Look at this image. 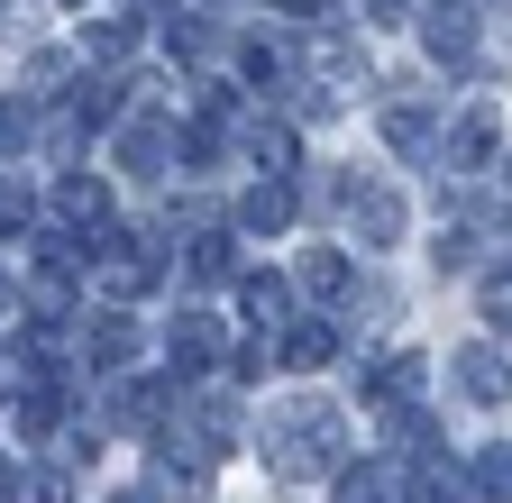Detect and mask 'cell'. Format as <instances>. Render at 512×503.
<instances>
[{"label":"cell","instance_id":"obj_1","mask_svg":"<svg viewBox=\"0 0 512 503\" xmlns=\"http://www.w3.org/2000/svg\"><path fill=\"white\" fill-rule=\"evenodd\" d=\"M266 449H275V467H284V476H311V467H330V458H339V412L302 394V403L275 421V439H266Z\"/></svg>","mask_w":512,"mask_h":503},{"label":"cell","instance_id":"obj_2","mask_svg":"<svg viewBox=\"0 0 512 503\" xmlns=\"http://www.w3.org/2000/svg\"><path fill=\"white\" fill-rule=\"evenodd\" d=\"M348 202H357V229L394 247L403 238V193H384V183H348Z\"/></svg>","mask_w":512,"mask_h":503},{"label":"cell","instance_id":"obj_3","mask_svg":"<svg viewBox=\"0 0 512 503\" xmlns=\"http://www.w3.org/2000/svg\"><path fill=\"white\" fill-rule=\"evenodd\" d=\"M55 211H64V220H83V229H110V183H92V174H64Z\"/></svg>","mask_w":512,"mask_h":503},{"label":"cell","instance_id":"obj_4","mask_svg":"<svg viewBox=\"0 0 512 503\" xmlns=\"http://www.w3.org/2000/svg\"><path fill=\"white\" fill-rule=\"evenodd\" d=\"M119 156H128V174H165V156H174V129H165V119H138V129L119 138Z\"/></svg>","mask_w":512,"mask_h":503},{"label":"cell","instance_id":"obj_5","mask_svg":"<svg viewBox=\"0 0 512 503\" xmlns=\"http://www.w3.org/2000/svg\"><path fill=\"white\" fill-rule=\"evenodd\" d=\"M467 494H476V503H512V449H476Z\"/></svg>","mask_w":512,"mask_h":503},{"label":"cell","instance_id":"obj_6","mask_svg":"<svg viewBox=\"0 0 512 503\" xmlns=\"http://www.w3.org/2000/svg\"><path fill=\"white\" fill-rule=\"evenodd\" d=\"M339 503H394V458H366L339 476Z\"/></svg>","mask_w":512,"mask_h":503},{"label":"cell","instance_id":"obj_7","mask_svg":"<svg viewBox=\"0 0 512 503\" xmlns=\"http://www.w3.org/2000/svg\"><path fill=\"white\" fill-rule=\"evenodd\" d=\"M458 385H467L476 403H494V394H503V357H494V348H458Z\"/></svg>","mask_w":512,"mask_h":503},{"label":"cell","instance_id":"obj_8","mask_svg":"<svg viewBox=\"0 0 512 503\" xmlns=\"http://www.w3.org/2000/svg\"><path fill=\"white\" fill-rule=\"evenodd\" d=\"M211 357H220V330H211V321H174V366H183V375L211 366Z\"/></svg>","mask_w":512,"mask_h":503},{"label":"cell","instance_id":"obj_9","mask_svg":"<svg viewBox=\"0 0 512 503\" xmlns=\"http://www.w3.org/2000/svg\"><path fill=\"white\" fill-rule=\"evenodd\" d=\"M293 220V193H284V183H256V193H247V229H284Z\"/></svg>","mask_w":512,"mask_h":503},{"label":"cell","instance_id":"obj_10","mask_svg":"<svg viewBox=\"0 0 512 503\" xmlns=\"http://www.w3.org/2000/svg\"><path fill=\"white\" fill-rule=\"evenodd\" d=\"M128 357H138V330H128V321H101L92 330V366H128Z\"/></svg>","mask_w":512,"mask_h":503},{"label":"cell","instance_id":"obj_11","mask_svg":"<svg viewBox=\"0 0 512 503\" xmlns=\"http://www.w3.org/2000/svg\"><path fill=\"white\" fill-rule=\"evenodd\" d=\"M238 302H247V321H284V284H275V275H247Z\"/></svg>","mask_w":512,"mask_h":503},{"label":"cell","instance_id":"obj_12","mask_svg":"<svg viewBox=\"0 0 512 503\" xmlns=\"http://www.w3.org/2000/svg\"><path fill=\"white\" fill-rule=\"evenodd\" d=\"M302 284H311V293H339V284H348V266L330 257V247H311V257H302Z\"/></svg>","mask_w":512,"mask_h":503},{"label":"cell","instance_id":"obj_13","mask_svg":"<svg viewBox=\"0 0 512 503\" xmlns=\"http://www.w3.org/2000/svg\"><path fill=\"white\" fill-rule=\"evenodd\" d=\"M19 503H74V485H64V467H46V476L19 485Z\"/></svg>","mask_w":512,"mask_h":503},{"label":"cell","instance_id":"obj_14","mask_svg":"<svg viewBox=\"0 0 512 503\" xmlns=\"http://www.w3.org/2000/svg\"><path fill=\"white\" fill-rule=\"evenodd\" d=\"M128 37H138V28H128V19H110V28L92 19V28H83V46H92V55H128Z\"/></svg>","mask_w":512,"mask_h":503},{"label":"cell","instance_id":"obj_15","mask_svg":"<svg viewBox=\"0 0 512 503\" xmlns=\"http://www.w3.org/2000/svg\"><path fill=\"white\" fill-rule=\"evenodd\" d=\"M284 357H293V366H320V357H330V330H293Z\"/></svg>","mask_w":512,"mask_h":503},{"label":"cell","instance_id":"obj_16","mask_svg":"<svg viewBox=\"0 0 512 503\" xmlns=\"http://www.w3.org/2000/svg\"><path fill=\"white\" fill-rule=\"evenodd\" d=\"M19 220H28V183H0V238H10Z\"/></svg>","mask_w":512,"mask_h":503},{"label":"cell","instance_id":"obj_17","mask_svg":"<svg viewBox=\"0 0 512 503\" xmlns=\"http://www.w3.org/2000/svg\"><path fill=\"white\" fill-rule=\"evenodd\" d=\"M485 311H494V330H512V275H494V284H485Z\"/></svg>","mask_w":512,"mask_h":503},{"label":"cell","instance_id":"obj_18","mask_svg":"<svg viewBox=\"0 0 512 503\" xmlns=\"http://www.w3.org/2000/svg\"><path fill=\"white\" fill-rule=\"evenodd\" d=\"M19 138H28V110H19V101H0V147H19Z\"/></svg>","mask_w":512,"mask_h":503},{"label":"cell","instance_id":"obj_19","mask_svg":"<svg viewBox=\"0 0 512 503\" xmlns=\"http://www.w3.org/2000/svg\"><path fill=\"white\" fill-rule=\"evenodd\" d=\"M284 10H302V19H320V10H330V0H284Z\"/></svg>","mask_w":512,"mask_h":503},{"label":"cell","instance_id":"obj_20","mask_svg":"<svg viewBox=\"0 0 512 503\" xmlns=\"http://www.w3.org/2000/svg\"><path fill=\"white\" fill-rule=\"evenodd\" d=\"M0 494H10V467H0Z\"/></svg>","mask_w":512,"mask_h":503},{"label":"cell","instance_id":"obj_21","mask_svg":"<svg viewBox=\"0 0 512 503\" xmlns=\"http://www.w3.org/2000/svg\"><path fill=\"white\" fill-rule=\"evenodd\" d=\"M119 503H147V494H119Z\"/></svg>","mask_w":512,"mask_h":503},{"label":"cell","instance_id":"obj_22","mask_svg":"<svg viewBox=\"0 0 512 503\" xmlns=\"http://www.w3.org/2000/svg\"><path fill=\"white\" fill-rule=\"evenodd\" d=\"M0 302H10V284H0Z\"/></svg>","mask_w":512,"mask_h":503}]
</instances>
